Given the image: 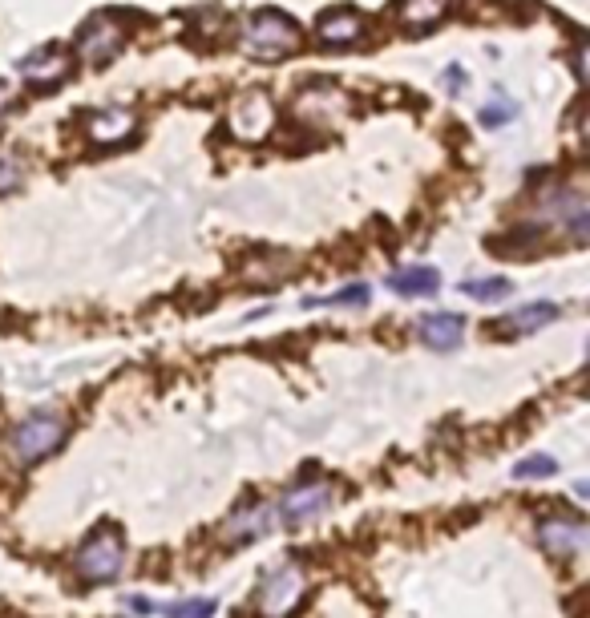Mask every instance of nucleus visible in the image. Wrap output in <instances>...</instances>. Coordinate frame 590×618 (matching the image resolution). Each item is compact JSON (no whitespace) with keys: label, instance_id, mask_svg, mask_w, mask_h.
<instances>
[{"label":"nucleus","instance_id":"obj_17","mask_svg":"<svg viewBox=\"0 0 590 618\" xmlns=\"http://www.w3.org/2000/svg\"><path fill=\"white\" fill-rule=\"evenodd\" d=\"M461 291L477 303H502V299H510L514 283H506V279H465Z\"/></svg>","mask_w":590,"mask_h":618},{"label":"nucleus","instance_id":"obj_6","mask_svg":"<svg viewBox=\"0 0 590 618\" xmlns=\"http://www.w3.org/2000/svg\"><path fill=\"white\" fill-rule=\"evenodd\" d=\"M231 130L235 138L243 142H263L271 130H275V106H271V97L263 89H251L235 101V110H231Z\"/></svg>","mask_w":590,"mask_h":618},{"label":"nucleus","instance_id":"obj_4","mask_svg":"<svg viewBox=\"0 0 590 618\" xmlns=\"http://www.w3.org/2000/svg\"><path fill=\"white\" fill-rule=\"evenodd\" d=\"M122 562H126V542L110 526L106 530H93L81 542V550L73 554V570L81 574V582H114L118 570H122Z\"/></svg>","mask_w":590,"mask_h":618},{"label":"nucleus","instance_id":"obj_15","mask_svg":"<svg viewBox=\"0 0 590 618\" xmlns=\"http://www.w3.org/2000/svg\"><path fill=\"white\" fill-rule=\"evenodd\" d=\"M388 287L397 291V295H409V299L433 295L441 287V271L437 267H401V271L388 275Z\"/></svg>","mask_w":590,"mask_h":618},{"label":"nucleus","instance_id":"obj_22","mask_svg":"<svg viewBox=\"0 0 590 618\" xmlns=\"http://www.w3.org/2000/svg\"><path fill=\"white\" fill-rule=\"evenodd\" d=\"M17 182H21V166L9 162V158H0V194H5V190H17Z\"/></svg>","mask_w":590,"mask_h":618},{"label":"nucleus","instance_id":"obj_5","mask_svg":"<svg viewBox=\"0 0 590 618\" xmlns=\"http://www.w3.org/2000/svg\"><path fill=\"white\" fill-rule=\"evenodd\" d=\"M336 501V485L332 481H304V485H291L279 505H275V518L283 526H308L316 522L320 513H328Z\"/></svg>","mask_w":590,"mask_h":618},{"label":"nucleus","instance_id":"obj_3","mask_svg":"<svg viewBox=\"0 0 590 618\" xmlns=\"http://www.w3.org/2000/svg\"><path fill=\"white\" fill-rule=\"evenodd\" d=\"M308 594V570L300 562H279L271 574H263L255 590V610L263 618H287Z\"/></svg>","mask_w":590,"mask_h":618},{"label":"nucleus","instance_id":"obj_21","mask_svg":"<svg viewBox=\"0 0 590 618\" xmlns=\"http://www.w3.org/2000/svg\"><path fill=\"white\" fill-rule=\"evenodd\" d=\"M538 239H542V231H538V227H518L514 235L498 239L494 247H498V255H510V259H518V255H526V247H538Z\"/></svg>","mask_w":590,"mask_h":618},{"label":"nucleus","instance_id":"obj_8","mask_svg":"<svg viewBox=\"0 0 590 618\" xmlns=\"http://www.w3.org/2000/svg\"><path fill=\"white\" fill-rule=\"evenodd\" d=\"M538 542L554 558H574V554H582L590 534H586V526L578 518H562V513H558V518H542L538 522Z\"/></svg>","mask_w":590,"mask_h":618},{"label":"nucleus","instance_id":"obj_9","mask_svg":"<svg viewBox=\"0 0 590 618\" xmlns=\"http://www.w3.org/2000/svg\"><path fill=\"white\" fill-rule=\"evenodd\" d=\"M275 526V505L271 501H251L247 509H235L231 522H227V538H235L239 546L259 542L263 534H271Z\"/></svg>","mask_w":590,"mask_h":618},{"label":"nucleus","instance_id":"obj_16","mask_svg":"<svg viewBox=\"0 0 590 618\" xmlns=\"http://www.w3.org/2000/svg\"><path fill=\"white\" fill-rule=\"evenodd\" d=\"M449 9V0H401L397 5V21L405 29H425V25H437Z\"/></svg>","mask_w":590,"mask_h":618},{"label":"nucleus","instance_id":"obj_11","mask_svg":"<svg viewBox=\"0 0 590 618\" xmlns=\"http://www.w3.org/2000/svg\"><path fill=\"white\" fill-rule=\"evenodd\" d=\"M417 332L433 352H453L461 344V336H465V320L453 316V312H433V316H421Z\"/></svg>","mask_w":590,"mask_h":618},{"label":"nucleus","instance_id":"obj_25","mask_svg":"<svg viewBox=\"0 0 590 618\" xmlns=\"http://www.w3.org/2000/svg\"><path fill=\"white\" fill-rule=\"evenodd\" d=\"M0 106H9V85L0 81Z\"/></svg>","mask_w":590,"mask_h":618},{"label":"nucleus","instance_id":"obj_14","mask_svg":"<svg viewBox=\"0 0 590 618\" xmlns=\"http://www.w3.org/2000/svg\"><path fill=\"white\" fill-rule=\"evenodd\" d=\"M130 130H134V118H130L126 110H93V114L85 118V134H89L97 146H114V142L130 138Z\"/></svg>","mask_w":590,"mask_h":618},{"label":"nucleus","instance_id":"obj_2","mask_svg":"<svg viewBox=\"0 0 590 618\" xmlns=\"http://www.w3.org/2000/svg\"><path fill=\"white\" fill-rule=\"evenodd\" d=\"M65 433H69V425H65V417H57V412H29V417L9 433V449L21 465H37L65 445Z\"/></svg>","mask_w":590,"mask_h":618},{"label":"nucleus","instance_id":"obj_19","mask_svg":"<svg viewBox=\"0 0 590 618\" xmlns=\"http://www.w3.org/2000/svg\"><path fill=\"white\" fill-rule=\"evenodd\" d=\"M158 610L166 618H211L215 614V598H178V602H166Z\"/></svg>","mask_w":590,"mask_h":618},{"label":"nucleus","instance_id":"obj_7","mask_svg":"<svg viewBox=\"0 0 590 618\" xmlns=\"http://www.w3.org/2000/svg\"><path fill=\"white\" fill-rule=\"evenodd\" d=\"M122 45H126V33H122V25H114L110 17H93V21L77 33V57H85V61H93V65H102V61L118 57Z\"/></svg>","mask_w":590,"mask_h":618},{"label":"nucleus","instance_id":"obj_10","mask_svg":"<svg viewBox=\"0 0 590 618\" xmlns=\"http://www.w3.org/2000/svg\"><path fill=\"white\" fill-rule=\"evenodd\" d=\"M554 320H558L554 303H526V307H518V312H510L498 328H489V336H530V332H538Z\"/></svg>","mask_w":590,"mask_h":618},{"label":"nucleus","instance_id":"obj_20","mask_svg":"<svg viewBox=\"0 0 590 618\" xmlns=\"http://www.w3.org/2000/svg\"><path fill=\"white\" fill-rule=\"evenodd\" d=\"M554 473H558V461L550 453H530V457H522L514 465V477L518 481H538V477H554Z\"/></svg>","mask_w":590,"mask_h":618},{"label":"nucleus","instance_id":"obj_23","mask_svg":"<svg viewBox=\"0 0 590 618\" xmlns=\"http://www.w3.org/2000/svg\"><path fill=\"white\" fill-rule=\"evenodd\" d=\"M324 303H368V287L364 283H356V287H348V291H336V295H328Z\"/></svg>","mask_w":590,"mask_h":618},{"label":"nucleus","instance_id":"obj_24","mask_svg":"<svg viewBox=\"0 0 590 618\" xmlns=\"http://www.w3.org/2000/svg\"><path fill=\"white\" fill-rule=\"evenodd\" d=\"M441 81H445V89H449V93H461V89H465V81H469V73H465L461 65H449Z\"/></svg>","mask_w":590,"mask_h":618},{"label":"nucleus","instance_id":"obj_18","mask_svg":"<svg viewBox=\"0 0 590 618\" xmlns=\"http://www.w3.org/2000/svg\"><path fill=\"white\" fill-rule=\"evenodd\" d=\"M518 118V101L506 93V89H494V101H489V106L481 110V126H506V122H514Z\"/></svg>","mask_w":590,"mask_h":618},{"label":"nucleus","instance_id":"obj_12","mask_svg":"<svg viewBox=\"0 0 590 618\" xmlns=\"http://www.w3.org/2000/svg\"><path fill=\"white\" fill-rule=\"evenodd\" d=\"M316 33H320V41H328V45H352V41L364 33V17H360L352 5H340V9H332V13H324V17L316 21Z\"/></svg>","mask_w":590,"mask_h":618},{"label":"nucleus","instance_id":"obj_1","mask_svg":"<svg viewBox=\"0 0 590 618\" xmlns=\"http://www.w3.org/2000/svg\"><path fill=\"white\" fill-rule=\"evenodd\" d=\"M243 45L259 61H283L287 53H295V49L304 45V33H300V25H295L287 13L263 9V13H255L243 25Z\"/></svg>","mask_w":590,"mask_h":618},{"label":"nucleus","instance_id":"obj_13","mask_svg":"<svg viewBox=\"0 0 590 618\" xmlns=\"http://www.w3.org/2000/svg\"><path fill=\"white\" fill-rule=\"evenodd\" d=\"M21 73H25L29 81H37V85H57V81L69 73V57H65V49L45 45V49H37V53H29V57L21 61Z\"/></svg>","mask_w":590,"mask_h":618}]
</instances>
